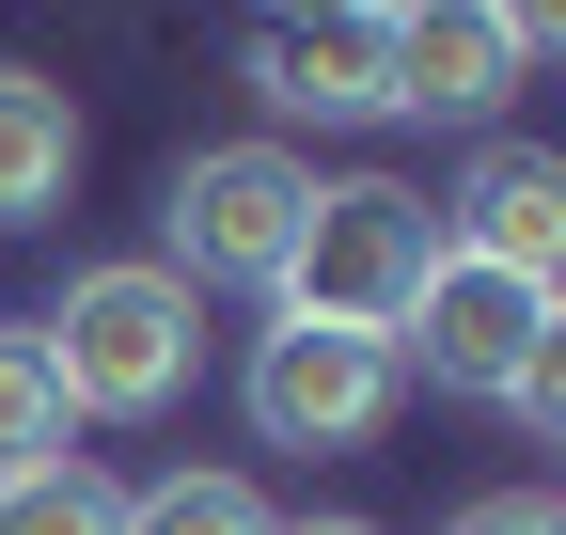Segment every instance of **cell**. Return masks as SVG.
<instances>
[{"label":"cell","instance_id":"7c38bea8","mask_svg":"<svg viewBox=\"0 0 566 535\" xmlns=\"http://www.w3.org/2000/svg\"><path fill=\"white\" fill-rule=\"evenodd\" d=\"M0 535H126V504L63 457V473H17V489H0Z\"/></svg>","mask_w":566,"mask_h":535},{"label":"cell","instance_id":"8fae6325","mask_svg":"<svg viewBox=\"0 0 566 535\" xmlns=\"http://www.w3.org/2000/svg\"><path fill=\"white\" fill-rule=\"evenodd\" d=\"M126 535H283V520H268L237 473H158V489L126 504Z\"/></svg>","mask_w":566,"mask_h":535},{"label":"cell","instance_id":"5bb4252c","mask_svg":"<svg viewBox=\"0 0 566 535\" xmlns=\"http://www.w3.org/2000/svg\"><path fill=\"white\" fill-rule=\"evenodd\" d=\"M488 17H504V48H520V63H551V48H566V0H488Z\"/></svg>","mask_w":566,"mask_h":535},{"label":"cell","instance_id":"2e32d148","mask_svg":"<svg viewBox=\"0 0 566 535\" xmlns=\"http://www.w3.org/2000/svg\"><path fill=\"white\" fill-rule=\"evenodd\" d=\"M283 535H378V520H283Z\"/></svg>","mask_w":566,"mask_h":535},{"label":"cell","instance_id":"7a4b0ae2","mask_svg":"<svg viewBox=\"0 0 566 535\" xmlns=\"http://www.w3.org/2000/svg\"><path fill=\"white\" fill-rule=\"evenodd\" d=\"M32 347L63 378V426H158L189 394V363H205V315H189L174 268H80Z\"/></svg>","mask_w":566,"mask_h":535},{"label":"cell","instance_id":"5b68a950","mask_svg":"<svg viewBox=\"0 0 566 535\" xmlns=\"http://www.w3.org/2000/svg\"><path fill=\"white\" fill-rule=\"evenodd\" d=\"M394 347H363V331H315V315H268V347H252V426L283 457H346V441H378L394 426Z\"/></svg>","mask_w":566,"mask_h":535},{"label":"cell","instance_id":"3957f363","mask_svg":"<svg viewBox=\"0 0 566 535\" xmlns=\"http://www.w3.org/2000/svg\"><path fill=\"white\" fill-rule=\"evenodd\" d=\"M424 268H441V206L394 174H331L315 206H300V252H283V315H315V331H363V347H394V315L424 300Z\"/></svg>","mask_w":566,"mask_h":535},{"label":"cell","instance_id":"52a82bcc","mask_svg":"<svg viewBox=\"0 0 566 535\" xmlns=\"http://www.w3.org/2000/svg\"><path fill=\"white\" fill-rule=\"evenodd\" d=\"M441 252H488V268H520V284H566V158L551 143H488L457 174V237Z\"/></svg>","mask_w":566,"mask_h":535},{"label":"cell","instance_id":"ba28073f","mask_svg":"<svg viewBox=\"0 0 566 535\" xmlns=\"http://www.w3.org/2000/svg\"><path fill=\"white\" fill-rule=\"evenodd\" d=\"M252 95L268 111H315V126H378L394 111V32L378 17H315V32H268L252 17Z\"/></svg>","mask_w":566,"mask_h":535},{"label":"cell","instance_id":"8992f818","mask_svg":"<svg viewBox=\"0 0 566 535\" xmlns=\"http://www.w3.org/2000/svg\"><path fill=\"white\" fill-rule=\"evenodd\" d=\"M394 111H441V126H488L520 95V48H504V17L488 0H394Z\"/></svg>","mask_w":566,"mask_h":535},{"label":"cell","instance_id":"4fadbf2b","mask_svg":"<svg viewBox=\"0 0 566 535\" xmlns=\"http://www.w3.org/2000/svg\"><path fill=\"white\" fill-rule=\"evenodd\" d=\"M441 535H566V520H551V489H488V504H457Z\"/></svg>","mask_w":566,"mask_h":535},{"label":"cell","instance_id":"9a60e30c","mask_svg":"<svg viewBox=\"0 0 566 535\" xmlns=\"http://www.w3.org/2000/svg\"><path fill=\"white\" fill-rule=\"evenodd\" d=\"M268 32H315V17H394V0H252Z\"/></svg>","mask_w":566,"mask_h":535},{"label":"cell","instance_id":"9c48e42d","mask_svg":"<svg viewBox=\"0 0 566 535\" xmlns=\"http://www.w3.org/2000/svg\"><path fill=\"white\" fill-rule=\"evenodd\" d=\"M63 189H80V111H63V80L0 63V221H48Z\"/></svg>","mask_w":566,"mask_h":535},{"label":"cell","instance_id":"6da1fadb","mask_svg":"<svg viewBox=\"0 0 566 535\" xmlns=\"http://www.w3.org/2000/svg\"><path fill=\"white\" fill-rule=\"evenodd\" d=\"M394 363H424L441 394H504L535 441H566V284H520L488 252H441L424 300L394 315Z\"/></svg>","mask_w":566,"mask_h":535},{"label":"cell","instance_id":"30bf717a","mask_svg":"<svg viewBox=\"0 0 566 535\" xmlns=\"http://www.w3.org/2000/svg\"><path fill=\"white\" fill-rule=\"evenodd\" d=\"M17 473H63V378L32 331H0V489Z\"/></svg>","mask_w":566,"mask_h":535},{"label":"cell","instance_id":"277c9868","mask_svg":"<svg viewBox=\"0 0 566 535\" xmlns=\"http://www.w3.org/2000/svg\"><path fill=\"white\" fill-rule=\"evenodd\" d=\"M300 206H315V174L283 158V143H205V158H174V189H158V268L174 284H283V252H300Z\"/></svg>","mask_w":566,"mask_h":535}]
</instances>
